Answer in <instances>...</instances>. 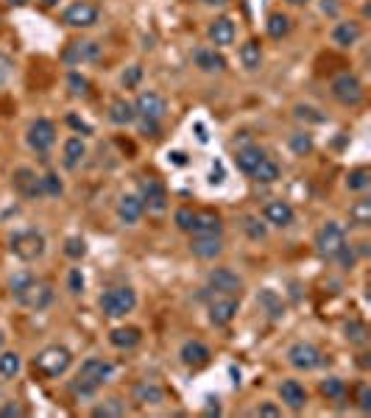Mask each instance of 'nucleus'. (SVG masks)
<instances>
[{
    "label": "nucleus",
    "instance_id": "f257e3e1",
    "mask_svg": "<svg viewBox=\"0 0 371 418\" xmlns=\"http://www.w3.org/2000/svg\"><path fill=\"white\" fill-rule=\"evenodd\" d=\"M9 290H11V298H14L20 307L34 310V313H42V310H48V307L53 304V288H51L48 282L36 279L34 273H28V271L11 276Z\"/></svg>",
    "mask_w": 371,
    "mask_h": 418
},
{
    "label": "nucleus",
    "instance_id": "f03ea898",
    "mask_svg": "<svg viewBox=\"0 0 371 418\" xmlns=\"http://www.w3.org/2000/svg\"><path fill=\"white\" fill-rule=\"evenodd\" d=\"M112 374H115V365H112L109 360H103V357H90V360L81 362L78 374L73 377L70 393L78 396V399H90V396H95V393L112 380Z\"/></svg>",
    "mask_w": 371,
    "mask_h": 418
},
{
    "label": "nucleus",
    "instance_id": "7ed1b4c3",
    "mask_svg": "<svg viewBox=\"0 0 371 418\" xmlns=\"http://www.w3.org/2000/svg\"><path fill=\"white\" fill-rule=\"evenodd\" d=\"M70 365H73V354L65 346H48L34 357V371L42 374L45 380H56V377L68 374Z\"/></svg>",
    "mask_w": 371,
    "mask_h": 418
},
{
    "label": "nucleus",
    "instance_id": "20e7f679",
    "mask_svg": "<svg viewBox=\"0 0 371 418\" xmlns=\"http://www.w3.org/2000/svg\"><path fill=\"white\" fill-rule=\"evenodd\" d=\"M98 307H101V313L106 318H126L129 313H135L137 307L135 288L123 285V288L106 290V293H101V298H98Z\"/></svg>",
    "mask_w": 371,
    "mask_h": 418
},
{
    "label": "nucleus",
    "instance_id": "39448f33",
    "mask_svg": "<svg viewBox=\"0 0 371 418\" xmlns=\"http://www.w3.org/2000/svg\"><path fill=\"white\" fill-rule=\"evenodd\" d=\"M237 310H240V298L237 296H224V293H212L209 290V301H207V318L212 326H226L235 321Z\"/></svg>",
    "mask_w": 371,
    "mask_h": 418
},
{
    "label": "nucleus",
    "instance_id": "423d86ee",
    "mask_svg": "<svg viewBox=\"0 0 371 418\" xmlns=\"http://www.w3.org/2000/svg\"><path fill=\"white\" fill-rule=\"evenodd\" d=\"M9 249H11V254L17 259H23V262H34L45 254V237L34 231V229H26V231H17L14 237H11V243H9Z\"/></svg>",
    "mask_w": 371,
    "mask_h": 418
},
{
    "label": "nucleus",
    "instance_id": "0eeeda50",
    "mask_svg": "<svg viewBox=\"0 0 371 418\" xmlns=\"http://www.w3.org/2000/svg\"><path fill=\"white\" fill-rule=\"evenodd\" d=\"M330 93H333V98H335L340 106H357V103L363 100V95H366L360 78L352 75V73H340V75H335L333 84H330Z\"/></svg>",
    "mask_w": 371,
    "mask_h": 418
},
{
    "label": "nucleus",
    "instance_id": "6e6552de",
    "mask_svg": "<svg viewBox=\"0 0 371 418\" xmlns=\"http://www.w3.org/2000/svg\"><path fill=\"white\" fill-rule=\"evenodd\" d=\"M343 243H346V231L335 221H327V224L318 229V234H315V251L324 259L335 257L338 251L343 249Z\"/></svg>",
    "mask_w": 371,
    "mask_h": 418
},
{
    "label": "nucleus",
    "instance_id": "1a4fd4ad",
    "mask_svg": "<svg viewBox=\"0 0 371 418\" xmlns=\"http://www.w3.org/2000/svg\"><path fill=\"white\" fill-rule=\"evenodd\" d=\"M140 201H142V207H145L151 215H162V212L168 209V190H165V184H162L160 179L145 176V179L140 182Z\"/></svg>",
    "mask_w": 371,
    "mask_h": 418
},
{
    "label": "nucleus",
    "instance_id": "9d476101",
    "mask_svg": "<svg viewBox=\"0 0 371 418\" xmlns=\"http://www.w3.org/2000/svg\"><path fill=\"white\" fill-rule=\"evenodd\" d=\"M26 140H28L31 151H36V154L45 157V154L56 145V126H53V120H48V117H36L34 123L28 126Z\"/></svg>",
    "mask_w": 371,
    "mask_h": 418
},
{
    "label": "nucleus",
    "instance_id": "9b49d317",
    "mask_svg": "<svg viewBox=\"0 0 371 418\" xmlns=\"http://www.w3.org/2000/svg\"><path fill=\"white\" fill-rule=\"evenodd\" d=\"M288 362L296 368V371H315L318 365H324V354L321 349H315L313 343H293L291 349H288Z\"/></svg>",
    "mask_w": 371,
    "mask_h": 418
},
{
    "label": "nucleus",
    "instance_id": "f8f14e48",
    "mask_svg": "<svg viewBox=\"0 0 371 418\" xmlns=\"http://www.w3.org/2000/svg\"><path fill=\"white\" fill-rule=\"evenodd\" d=\"M207 290L224 293V296H240L243 279L237 276L232 268H212V271L207 273Z\"/></svg>",
    "mask_w": 371,
    "mask_h": 418
},
{
    "label": "nucleus",
    "instance_id": "ddd939ff",
    "mask_svg": "<svg viewBox=\"0 0 371 418\" xmlns=\"http://www.w3.org/2000/svg\"><path fill=\"white\" fill-rule=\"evenodd\" d=\"M62 23L70 26V28H93L98 23V9L93 3H87V0H78V3L65 9Z\"/></svg>",
    "mask_w": 371,
    "mask_h": 418
},
{
    "label": "nucleus",
    "instance_id": "4468645a",
    "mask_svg": "<svg viewBox=\"0 0 371 418\" xmlns=\"http://www.w3.org/2000/svg\"><path fill=\"white\" fill-rule=\"evenodd\" d=\"M135 112L137 117H145V120H162L168 115V103H165V98L160 95V93L145 90V93L137 95Z\"/></svg>",
    "mask_w": 371,
    "mask_h": 418
},
{
    "label": "nucleus",
    "instance_id": "2eb2a0df",
    "mask_svg": "<svg viewBox=\"0 0 371 418\" xmlns=\"http://www.w3.org/2000/svg\"><path fill=\"white\" fill-rule=\"evenodd\" d=\"M132 402L140 407H160V404H165V387L154 380H140L132 387Z\"/></svg>",
    "mask_w": 371,
    "mask_h": 418
},
{
    "label": "nucleus",
    "instance_id": "dca6fc26",
    "mask_svg": "<svg viewBox=\"0 0 371 418\" xmlns=\"http://www.w3.org/2000/svg\"><path fill=\"white\" fill-rule=\"evenodd\" d=\"M293 218H296L293 207H291L288 201H282V198H273V201H268V204L263 207V221L271 226H276V229H288V226L293 224Z\"/></svg>",
    "mask_w": 371,
    "mask_h": 418
},
{
    "label": "nucleus",
    "instance_id": "f3484780",
    "mask_svg": "<svg viewBox=\"0 0 371 418\" xmlns=\"http://www.w3.org/2000/svg\"><path fill=\"white\" fill-rule=\"evenodd\" d=\"M190 251H193V257L209 262V259L224 254V240H221V234H193Z\"/></svg>",
    "mask_w": 371,
    "mask_h": 418
},
{
    "label": "nucleus",
    "instance_id": "a211bd4d",
    "mask_svg": "<svg viewBox=\"0 0 371 418\" xmlns=\"http://www.w3.org/2000/svg\"><path fill=\"white\" fill-rule=\"evenodd\" d=\"M98 56H101V45L98 42H70L68 48H65V53H62L65 65L70 67L81 65V62H95Z\"/></svg>",
    "mask_w": 371,
    "mask_h": 418
},
{
    "label": "nucleus",
    "instance_id": "6ab92c4d",
    "mask_svg": "<svg viewBox=\"0 0 371 418\" xmlns=\"http://www.w3.org/2000/svg\"><path fill=\"white\" fill-rule=\"evenodd\" d=\"M279 399L288 410L299 413L307 407V387L299 380H285V382H279Z\"/></svg>",
    "mask_w": 371,
    "mask_h": 418
},
{
    "label": "nucleus",
    "instance_id": "aec40b11",
    "mask_svg": "<svg viewBox=\"0 0 371 418\" xmlns=\"http://www.w3.org/2000/svg\"><path fill=\"white\" fill-rule=\"evenodd\" d=\"M142 212H145V207H142L140 195L137 193H123L120 195V201H117V218H120V224L123 226H137L140 224V218H142Z\"/></svg>",
    "mask_w": 371,
    "mask_h": 418
},
{
    "label": "nucleus",
    "instance_id": "412c9836",
    "mask_svg": "<svg viewBox=\"0 0 371 418\" xmlns=\"http://www.w3.org/2000/svg\"><path fill=\"white\" fill-rule=\"evenodd\" d=\"M207 36H209L212 48H229V45L235 42L237 28H235V23H232L229 17H218V20H212V23H209V31H207Z\"/></svg>",
    "mask_w": 371,
    "mask_h": 418
},
{
    "label": "nucleus",
    "instance_id": "4be33fe9",
    "mask_svg": "<svg viewBox=\"0 0 371 418\" xmlns=\"http://www.w3.org/2000/svg\"><path fill=\"white\" fill-rule=\"evenodd\" d=\"M14 187L26 198H42V176H36L31 167H17L14 170Z\"/></svg>",
    "mask_w": 371,
    "mask_h": 418
},
{
    "label": "nucleus",
    "instance_id": "5701e85b",
    "mask_svg": "<svg viewBox=\"0 0 371 418\" xmlns=\"http://www.w3.org/2000/svg\"><path fill=\"white\" fill-rule=\"evenodd\" d=\"M209 346L202 343V340H187L182 349H179V360H182V365H187V368H204L207 362H209Z\"/></svg>",
    "mask_w": 371,
    "mask_h": 418
},
{
    "label": "nucleus",
    "instance_id": "b1692460",
    "mask_svg": "<svg viewBox=\"0 0 371 418\" xmlns=\"http://www.w3.org/2000/svg\"><path fill=\"white\" fill-rule=\"evenodd\" d=\"M193 62L202 73H224L226 70V59H224L221 48H199L193 53Z\"/></svg>",
    "mask_w": 371,
    "mask_h": 418
},
{
    "label": "nucleus",
    "instance_id": "393cba45",
    "mask_svg": "<svg viewBox=\"0 0 371 418\" xmlns=\"http://www.w3.org/2000/svg\"><path fill=\"white\" fill-rule=\"evenodd\" d=\"M140 340H142V329H140V326H115V329L109 332V343H112L115 349H123V352L140 346Z\"/></svg>",
    "mask_w": 371,
    "mask_h": 418
},
{
    "label": "nucleus",
    "instance_id": "a878e982",
    "mask_svg": "<svg viewBox=\"0 0 371 418\" xmlns=\"http://www.w3.org/2000/svg\"><path fill=\"white\" fill-rule=\"evenodd\" d=\"M360 36H363V28L355 20H340L333 28V42H335L338 48H352V45H357Z\"/></svg>",
    "mask_w": 371,
    "mask_h": 418
},
{
    "label": "nucleus",
    "instance_id": "bb28decb",
    "mask_svg": "<svg viewBox=\"0 0 371 418\" xmlns=\"http://www.w3.org/2000/svg\"><path fill=\"white\" fill-rule=\"evenodd\" d=\"M109 120L115 126H132L137 123V112H135V103L126 100V98H115L109 103Z\"/></svg>",
    "mask_w": 371,
    "mask_h": 418
},
{
    "label": "nucleus",
    "instance_id": "cd10ccee",
    "mask_svg": "<svg viewBox=\"0 0 371 418\" xmlns=\"http://www.w3.org/2000/svg\"><path fill=\"white\" fill-rule=\"evenodd\" d=\"M268 154L260 148V145H243V148H237V167L246 173V176H251L254 173V167L260 164V162L266 160Z\"/></svg>",
    "mask_w": 371,
    "mask_h": 418
},
{
    "label": "nucleus",
    "instance_id": "c85d7f7f",
    "mask_svg": "<svg viewBox=\"0 0 371 418\" xmlns=\"http://www.w3.org/2000/svg\"><path fill=\"white\" fill-rule=\"evenodd\" d=\"M221 231H224V221L218 212H212V209L196 212V224H193L190 234H221Z\"/></svg>",
    "mask_w": 371,
    "mask_h": 418
},
{
    "label": "nucleus",
    "instance_id": "c756f323",
    "mask_svg": "<svg viewBox=\"0 0 371 418\" xmlns=\"http://www.w3.org/2000/svg\"><path fill=\"white\" fill-rule=\"evenodd\" d=\"M240 65L246 67V70H260V65H263V45L257 42V39H249V42H243L240 45Z\"/></svg>",
    "mask_w": 371,
    "mask_h": 418
},
{
    "label": "nucleus",
    "instance_id": "7c9ffc66",
    "mask_svg": "<svg viewBox=\"0 0 371 418\" xmlns=\"http://www.w3.org/2000/svg\"><path fill=\"white\" fill-rule=\"evenodd\" d=\"M87 157V145H84V140L81 137H70L68 142H65V151H62V162H65V167L68 170H75L81 162Z\"/></svg>",
    "mask_w": 371,
    "mask_h": 418
},
{
    "label": "nucleus",
    "instance_id": "2f4dec72",
    "mask_svg": "<svg viewBox=\"0 0 371 418\" xmlns=\"http://www.w3.org/2000/svg\"><path fill=\"white\" fill-rule=\"evenodd\" d=\"M371 187V170L369 167H355L346 173V190L352 193H366Z\"/></svg>",
    "mask_w": 371,
    "mask_h": 418
},
{
    "label": "nucleus",
    "instance_id": "473e14b6",
    "mask_svg": "<svg viewBox=\"0 0 371 418\" xmlns=\"http://www.w3.org/2000/svg\"><path fill=\"white\" fill-rule=\"evenodd\" d=\"M279 173H282V170H279V164L271 160V157H266V160L254 167L251 179H254V182H260V184H273V182L279 179Z\"/></svg>",
    "mask_w": 371,
    "mask_h": 418
},
{
    "label": "nucleus",
    "instance_id": "72a5a7b5",
    "mask_svg": "<svg viewBox=\"0 0 371 418\" xmlns=\"http://www.w3.org/2000/svg\"><path fill=\"white\" fill-rule=\"evenodd\" d=\"M93 416L95 418L126 416V402H123V399H103L101 404H95V407H93Z\"/></svg>",
    "mask_w": 371,
    "mask_h": 418
},
{
    "label": "nucleus",
    "instance_id": "f704fd0d",
    "mask_svg": "<svg viewBox=\"0 0 371 418\" xmlns=\"http://www.w3.org/2000/svg\"><path fill=\"white\" fill-rule=\"evenodd\" d=\"M266 31H268L271 39H282V36H288V33H291V17L282 14V11H273V14L268 17V23H266Z\"/></svg>",
    "mask_w": 371,
    "mask_h": 418
},
{
    "label": "nucleus",
    "instance_id": "c9c22d12",
    "mask_svg": "<svg viewBox=\"0 0 371 418\" xmlns=\"http://www.w3.org/2000/svg\"><path fill=\"white\" fill-rule=\"evenodd\" d=\"M349 221H352L355 226H360V229L371 226V201L369 198H360V201H355V204L349 207Z\"/></svg>",
    "mask_w": 371,
    "mask_h": 418
},
{
    "label": "nucleus",
    "instance_id": "e433bc0d",
    "mask_svg": "<svg viewBox=\"0 0 371 418\" xmlns=\"http://www.w3.org/2000/svg\"><path fill=\"white\" fill-rule=\"evenodd\" d=\"M23 368V360L17 352H0V377L3 380H14Z\"/></svg>",
    "mask_w": 371,
    "mask_h": 418
},
{
    "label": "nucleus",
    "instance_id": "4c0bfd02",
    "mask_svg": "<svg viewBox=\"0 0 371 418\" xmlns=\"http://www.w3.org/2000/svg\"><path fill=\"white\" fill-rule=\"evenodd\" d=\"M288 145H291V151H293L296 157H307V154L315 148V142H313V137H310L307 131H296V134H291Z\"/></svg>",
    "mask_w": 371,
    "mask_h": 418
},
{
    "label": "nucleus",
    "instance_id": "58836bf2",
    "mask_svg": "<svg viewBox=\"0 0 371 418\" xmlns=\"http://www.w3.org/2000/svg\"><path fill=\"white\" fill-rule=\"evenodd\" d=\"M343 332H346V340L355 343V346H366V343H369V326H366V323L349 321Z\"/></svg>",
    "mask_w": 371,
    "mask_h": 418
},
{
    "label": "nucleus",
    "instance_id": "ea45409f",
    "mask_svg": "<svg viewBox=\"0 0 371 418\" xmlns=\"http://www.w3.org/2000/svg\"><path fill=\"white\" fill-rule=\"evenodd\" d=\"M321 393H324L330 402H340V399L346 396V382L338 380V377H327V380L321 382Z\"/></svg>",
    "mask_w": 371,
    "mask_h": 418
},
{
    "label": "nucleus",
    "instance_id": "a19ab883",
    "mask_svg": "<svg viewBox=\"0 0 371 418\" xmlns=\"http://www.w3.org/2000/svg\"><path fill=\"white\" fill-rule=\"evenodd\" d=\"M243 231L249 234V240H266V234H268V226L263 224L260 218L249 215V218H243Z\"/></svg>",
    "mask_w": 371,
    "mask_h": 418
},
{
    "label": "nucleus",
    "instance_id": "79ce46f5",
    "mask_svg": "<svg viewBox=\"0 0 371 418\" xmlns=\"http://www.w3.org/2000/svg\"><path fill=\"white\" fill-rule=\"evenodd\" d=\"M68 87H70V95L73 98L90 95V81H87V75H81V73H75V70L68 75Z\"/></svg>",
    "mask_w": 371,
    "mask_h": 418
},
{
    "label": "nucleus",
    "instance_id": "37998d69",
    "mask_svg": "<svg viewBox=\"0 0 371 418\" xmlns=\"http://www.w3.org/2000/svg\"><path fill=\"white\" fill-rule=\"evenodd\" d=\"M173 221H176V229H182V231H193V224H196V209H190V207H182V209H176V215H173Z\"/></svg>",
    "mask_w": 371,
    "mask_h": 418
},
{
    "label": "nucleus",
    "instance_id": "c03bdc74",
    "mask_svg": "<svg viewBox=\"0 0 371 418\" xmlns=\"http://www.w3.org/2000/svg\"><path fill=\"white\" fill-rule=\"evenodd\" d=\"M42 193L48 195V198H56V195L65 193V184H62V179L56 176V173H48V176H42Z\"/></svg>",
    "mask_w": 371,
    "mask_h": 418
},
{
    "label": "nucleus",
    "instance_id": "a18cd8bd",
    "mask_svg": "<svg viewBox=\"0 0 371 418\" xmlns=\"http://www.w3.org/2000/svg\"><path fill=\"white\" fill-rule=\"evenodd\" d=\"M333 259H335L343 271H352V268H355V262H357V251H355V246L343 243V249H340V251H338Z\"/></svg>",
    "mask_w": 371,
    "mask_h": 418
},
{
    "label": "nucleus",
    "instance_id": "49530a36",
    "mask_svg": "<svg viewBox=\"0 0 371 418\" xmlns=\"http://www.w3.org/2000/svg\"><path fill=\"white\" fill-rule=\"evenodd\" d=\"M65 254L70 259H81L87 254V243H84V237H68L65 240Z\"/></svg>",
    "mask_w": 371,
    "mask_h": 418
},
{
    "label": "nucleus",
    "instance_id": "de8ad7c7",
    "mask_svg": "<svg viewBox=\"0 0 371 418\" xmlns=\"http://www.w3.org/2000/svg\"><path fill=\"white\" fill-rule=\"evenodd\" d=\"M68 290L73 296H78V293H84V276H81V271L78 268H73L68 276Z\"/></svg>",
    "mask_w": 371,
    "mask_h": 418
},
{
    "label": "nucleus",
    "instance_id": "09e8293b",
    "mask_svg": "<svg viewBox=\"0 0 371 418\" xmlns=\"http://www.w3.org/2000/svg\"><path fill=\"white\" fill-rule=\"evenodd\" d=\"M14 75V62H11V56H6V53H0V87L9 81Z\"/></svg>",
    "mask_w": 371,
    "mask_h": 418
},
{
    "label": "nucleus",
    "instance_id": "8fccbe9b",
    "mask_svg": "<svg viewBox=\"0 0 371 418\" xmlns=\"http://www.w3.org/2000/svg\"><path fill=\"white\" fill-rule=\"evenodd\" d=\"M140 75H142V67L132 65V67H129V73H123V78H120V81H123V87H126V90H132V87H137Z\"/></svg>",
    "mask_w": 371,
    "mask_h": 418
},
{
    "label": "nucleus",
    "instance_id": "3c124183",
    "mask_svg": "<svg viewBox=\"0 0 371 418\" xmlns=\"http://www.w3.org/2000/svg\"><path fill=\"white\" fill-rule=\"evenodd\" d=\"M357 404H360L363 413H371V387L369 385L357 387Z\"/></svg>",
    "mask_w": 371,
    "mask_h": 418
},
{
    "label": "nucleus",
    "instance_id": "603ef678",
    "mask_svg": "<svg viewBox=\"0 0 371 418\" xmlns=\"http://www.w3.org/2000/svg\"><path fill=\"white\" fill-rule=\"evenodd\" d=\"M140 120V131L145 137H160V120H145V117H137Z\"/></svg>",
    "mask_w": 371,
    "mask_h": 418
},
{
    "label": "nucleus",
    "instance_id": "864d4df0",
    "mask_svg": "<svg viewBox=\"0 0 371 418\" xmlns=\"http://www.w3.org/2000/svg\"><path fill=\"white\" fill-rule=\"evenodd\" d=\"M313 112H315L313 106H296V112H293V115H296L299 120H315V123H321V120H324V115H313Z\"/></svg>",
    "mask_w": 371,
    "mask_h": 418
},
{
    "label": "nucleus",
    "instance_id": "5fc2aeb1",
    "mask_svg": "<svg viewBox=\"0 0 371 418\" xmlns=\"http://www.w3.org/2000/svg\"><path fill=\"white\" fill-rule=\"evenodd\" d=\"M0 416H14V418H20V416H26V410H23V407H20V404H17V402H9V404H3V407H0Z\"/></svg>",
    "mask_w": 371,
    "mask_h": 418
},
{
    "label": "nucleus",
    "instance_id": "6e6d98bb",
    "mask_svg": "<svg viewBox=\"0 0 371 418\" xmlns=\"http://www.w3.org/2000/svg\"><path fill=\"white\" fill-rule=\"evenodd\" d=\"M254 413H257V416H279L282 410H279L276 404H268V402H266V404H260V407H257Z\"/></svg>",
    "mask_w": 371,
    "mask_h": 418
},
{
    "label": "nucleus",
    "instance_id": "4d7b16f0",
    "mask_svg": "<svg viewBox=\"0 0 371 418\" xmlns=\"http://www.w3.org/2000/svg\"><path fill=\"white\" fill-rule=\"evenodd\" d=\"M204 6H224V3H226V0H202Z\"/></svg>",
    "mask_w": 371,
    "mask_h": 418
},
{
    "label": "nucleus",
    "instance_id": "13d9d810",
    "mask_svg": "<svg viewBox=\"0 0 371 418\" xmlns=\"http://www.w3.org/2000/svg\"><path fill=\"white\" fill-rule=\"evenodd\" d=\"M9 3H11V6H28L31 0H9Z\"/></svg>",
    "mask_w": 371,
    "mask_h": 418
},
{
    "label": "nucleus",
    "instance_id": "bf43d9fd",
    "mask_svg": "<svg viewBox=\"0 0 371 418\" xmlns=\"http://www.w3.org/2000/svg\"><path fill=\"white\" fill-rule=\"evenodd\" d=\"M288 3H293V6H304V3H310V0H288Z\"/></svg>",
    "mask_w": 371,
    "mask_h": 418
},
{
    "label": "nucleus",
    "instance_id": "052dcab7",
    "mask_svg": "<svg viewBox=\"0 0 371 418\" xmlns=\"http://www.w3.org/2000/svg\"><path fill=\"white\" fill-rule=\"evenodd\" d=\"M42 3H45V6H56L59 0H42Z\"/></svg>",
    "mask_w": 371,
    "mask_h": 418
}]
</instances>
